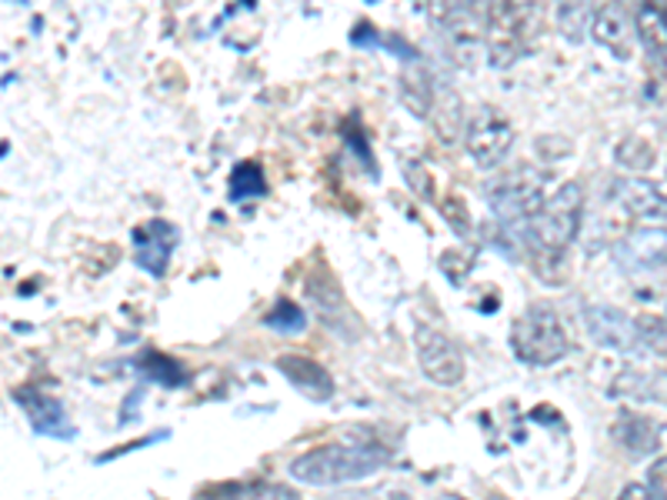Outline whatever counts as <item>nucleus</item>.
I'll return each instance as SVG.
<instances>
[{
    "instance_id": "obj_1",
    "label": "nucleus",
    "mask_w": 667,
    "mask_h": 500,
    "mask_svg": "<svg viewBox=\"0 0 667 500\" xmlns=\"http://www.w3.org/2000/svg\"><path fill=\"white\" fill-rule=\"evenodd\" d=\"M581 211H584V194L578 184H561V191H554L544 208L528 221L525 231V251L538 270L541 280L554 284L558 267H564V251L574 244L578 231H581Z\"/></svg>"
},
{
    "instance_id": "obj_2",
    "label": "nucleus",
    "mask_w": 667,
    "mask_h": 500,
    "mask_svg": "<svg viewBox=\"0 0 667 500\" xmlns=\"http://www.w3.org/2000/svg\"><path fill=\"white\" fill-rule=\"evenodd\" d=\"M391 454L378 444H324L290 460V477L310 487H338L378 474Z\"/></svg>"
},
{
    "instance_id": "obj_3",
    "label": "nucleus",
    "mask_w": 667,
    "mask_h": 500,
    "mask_svg": "<svg viewBox=\"0 0 667 500\" xmlns=\"http://www.w3.org/2000/svg\"><path fill=\"white\" fill-rule=\"evenodd\" d=\"M511 351L531 368H551L568 358L571 341L561 327V317L548 304H531L511 327Z\"/></svg>"
},
{
    "instance_id": "obj_4",
    "label": "nucleus",
    "mask_w": 667,
    "mask_h": 500,
    "mask_svg": "<svg viewBox=\"0 0 667 500\" xmlns=\"http://www.w3.org/2000/svg\"><path fill=\"white\" fill-rule=\"evenodd\" d=\"M464 147L477 167H497L515 147V127L497 107H477L464 124Z\"/></svg>"
},
{
    "instance_id": "obj_5",
    "label": "nucleus",
    "mask_w": 667,
    "mask_h": 500,
    "mask_svg": "<svg viewBox=\"0 0 667 500\" xmlns=\"http://www.w3.org/2000/svg\"><path fill=\"white\" fill-rule=\"evenodd\" d=\"M528 14L521 4H494L487 11V54L494 67H511L525 54Z\"/></svg>"
},
{
    "instance_id": "obj_6",
    "label": "nucleus",
    "mask_w": 667,
    "mask_h": 500,
    "mask_svg": "<svg viewBox=\"0 0 667 500\" xmlns=\"http://www.w3.org/2000/svg\"><path fill=\"white\" fill-rule=\"evenodd\" d=\"M431 14H434V21H441V38H444V47L451 51V57L460 67H474V61L484 47V31H480L477 14L467 8H457V4L434 8Z\"/></svg>"
},
{
    "instance_id": "obj_7",
    "label": "nucleus",
    "mask_w": 667,
    "mask_h": 500,
    "mask_svg": "<svg viewBox=\"0 0 667 500\" xmlns=\"http://www.w3.org/2000/svg\"><path fill=\"white\" fill-rule=\"evenodd\" d=\"M417 361L431 384L457 387L464 381V358H460L457 344L451 338H444L441 330H431V327L417 330Z\"/></svg>"
},
{
    "instance_id": "obj_8",
    "label": "nucleus",
    "mask_w": 667,
    "mask_h": 500,
    "mask_svg": "<svg viewBox=\"0 0 667 500\" xmlns=\"http://www.w3.org/2000/svg\"><path fill=\"white\" fill-rule=\"evenodd\" d=\"M614 260L624 274L660 270L667 264V227H637L614 244Z\"/></svg>"
},
{
    "instance_id": "obj_9",
    "label": "nucleus",
    "mask_w": 667,
    "mask_h": 500,
    "mask_svg": "<svg viewBox=\"0 0 667 500\" xmlns=\"http://www.w3.org/2000/svg\"><path fill=\"white\" fill-rule=\"evenodd\" d=\"M584 323H587L591 338H594L601 348H607V351H617V354H634V351H640L634 320H627V313L617 310V307L587 304V307H584Z\"/></svg>"
},
{
    "instance_id": "obj_10",
    "label": "nucleus",
    "mask_w": 667,
    "mask_h": 500,
    "mask_svg": "<svg viewBox=\"0 0 667 500\" xmlns=\"http://www.w3.org/2000/svg\"><path fill=\"white\" fill-rule=\"evenodd\" d=\"M591 34L601 47H607L617 61H631L634 57V41H637V24L634 14L624 4H604L594 21H591Z\"/></svg>"
},
{
    "instance_id": "obj_11",
    "label": "nucleus",
    "mask_w": 667,
    "mask_h": 500,
    "mask_svg": "<svg viewBox=\"0 0 667 500\" xmlns=\"http://www.w3.org/2000/svg\"><path fill=\"white\" fill-rule=\"evenodd\" d=\"M274 368H277L307 401L327 404V401L334 397V377H330L317 361H310V358H304V354H280V358L274 361Z\"/></svg>"
},
{
    "instance_id": "obj_12",
    "label": "nucleus",
    "mask_w": 667,
    "mask_h": 500,
    "mask_svg": "<svg viewBox=\"0 0 667 500\" xmlns=\"http://www.w3.org/2000/svg\"><path fill=\"white\" fill-rule=\"evenodd\" d=\"M304 294L310 300V307L320 313V320L327 327H345V323H354V313L338 287V280H334L327 270H314L307 280H304Z\"/></svg>"
},
{
    "instance_id": "obj_13",
    "label": "nucleus",
    "mask_w": 667,
    "mask_h": 500,
    "mask_svg": "<svg viewBox=\"0 0 667 500\" xmlns=\"http://www.w3.org/2000/svg\"><path fill=\"white\" fill-rule=\"evenodd\" d=\"M178 227L167 221H147V227L137 231V264L160 277L167 270V260H171L174 247H178Z\"/></svg>"
},
{
    "instance_id": "obj_14",
    "label": "nucleus",
    "mask_w": 667,
    "mask_h": 500,
    "mask_svg": "<svg viewBox=\"0 0 667 500\" xmlns=\"http://www.w3.org/2000/svg\"><path fill=\"white\" fill-rule=\"evenodd\" d=\"M14 397H18V404L24 407V414L31 417V424H34V430H38V434H51V437H74V427L67 424L64 407H61L57 401L44 397V394H41V391H34V387H21Z\"/></svg>"
},
{
    "instance_id": "obj_15",
    "label": "nucleus",
    "mask_w": 667,
    "mask_h": 500,
    "mask_svg": "<svg viewBox=\"0 0 667 500\" xmlns=\"http://www.w3.org/2000/svg\"><path fill=\"white\" fill-rule=\"evenodd\" d=\"M198 500H300V493L287 483H271V480H227V483H211L198 490Z\"/></svg>"
},
{
    "instance_id": "obj_16",
    "label": "nucleus",
    "mask_w": 667,
    "mask_h": 500,
    "mask_svg": "<svg viewBox=\"0 0 667 500\" xmlns=\"http://www.w3.org/2000/svg\"><path fill=\"white\" fill-rule=\"evenodd\" d=\"M617 201L634 217H644V221H664L667 217V194L650 181H640V178L621 181L617 184Z\"/></svg>"
},
{
    "instance_id": "obj_17",
    "label": "nucleus",
    "mask_w": 667,
    "mask_h": 500,
    "mask_svg": "<svg viewBox=\"0 0 667 500\" xmlns=\"http://www.w3.org/2000/svg\"><path fill=\"white\" fill-rule=\"evenodd\" d=\"M634 24H637V41L644 44V51L667 67V11L654 4H640L634 14Z\"/></svg>"
},
{
    "instance_id": "obj_18",
    "label": "nucleus",
    "mask_w": 667,
    "mask_h": 500,
    "mask_svg": "<svg viewBox=\"0 0 667 500\" xmlns=\"http://www.w3.org/2000/svg\"><path fill=\"white\" fill-rule=\"evenodd\" d=\"M434 97H437V81L431 77L427 67L414 64L401 74V100L411 114L417 117H431V107H434Z\"/></svg>"
},
{
    "instance_id": "obj_19",
    "label": "nucleus",
    "mask_w": 667,
    "mask_h": 500,
    "mask_svg": "<svg viewBox=\"0 0 667 500\" xmlns=\"http://www.w3.org/2000/svg\"><path fill=\"white\" fill-rule=\"evenodd\" d=\"M434 130H437V140L451 143L457 137H464V124H467V114H464V104L460 97L451 91V87H437V97H434Z\"/></svg>"
},
{
    "instance_id": "obj_20",
    "label": "nucleus",
    "mask_w": 667,
    "mask_h": 500,
    "mask_svg": "<svg viewBox=\"0 0 667 500\" xmlns=\"http://www.w3.org/2000/svg\"><path fill=\"white\" fill-rule=\"evenodd\" d=\"M614 397H634V401H660L667 404V374H644V371H624L617 384L611 387Z\"/></svg>"
},
{
    "instance_id": "obj_21",
    "label": "nucleus",
    "mask_w": 667,
    "mask_h": 500,
    "mask_svg": "<svg viewBox=\"0 0 667 500\" xmlns=\"http://www.w3.org/2000/svg\"><path fill=\"white\" fill-rule=\"evenodd\" d=\"M614 437H617L627 450H634V454H654L657 444H660L657 427H654L647 417H637V414L621 417V421L614 424Z\"/></svg>"
},
{
    "instance_id": "obj_22",
    "label": "nucleus",
    "mask_w": 667,
    "mask_h": 500,
    "mask_svg": "<svg viewBox=\"0 0 667 500\" xmlns=\"http://www.w3.org/2000/svg\"><path fill=\"white\" fill-rule=\"evenodd\" d=\"M231 201H251V198H264L267 194V178H264V167L257 160H241L231 181H227Z\"/></svg>"
},
{
    "instance_id": "obj_23",
    "label": "nucleus",
    "mask_w": 667,
    "mask_h": 500,
    "mask_svg": "<svg viewBox=\"0 0 667 500\" xmlns=\"http://www.w3.org/2000/svg\"><path fill=\"white\" fill-rule=\"evenodd\" d=\"M634 330H637L640 351H650L654 358L667 361V317H660V313H640L634 320Z\"/></svg>"
},
{
    "instance_id": "obj_24",
    "label": "nucleus",
    "mask_w": 667,
    "mask_h": 500,
    "mask_svg": "<svg viewBox=\"0 0 667 500\" xmlns=\"http://www.w3.org/2000/svg\"><path fill=\"white\" fill-rule=\"evenodd\" d=\"M137 368H140L150 381H157V384H163V387H181V384H184L181 364H174L171 358H163V354H157V351H147V354L137 361Z\"/></svg>"
},
{
    "instance_id": "obj_25",
    "label": "nucleus",
    "mask_w": 667,
    "mask_h": 500,
    "mask_svg": "<svg viewBox=\"0 0 667 500\" xmlns=\"http://www.w3.org/2000/svg\"><path fill=\"white\" fill-rule=\"evenodd\" d=\"M654 160H657V150L644 137H627L617 147V163L627 167V171H647V167H654Z\"/></svg>"
},
{
    "instance_id": "obj_26",
    "label": "nucleus",
    "mask_w": 667,
    "mask_h": 500,
    "mask_svg": "<svg viewBox=\"0 0 667 500\" xmlns=\"http://www.w3.org/2000/svg\"><path fill=\"white\" fill-rule=\"evenodd\" d=\"M594 8L591 4H564L561 11H558V28H561V34L568 38V41H584V31L591 28V21H594Z\"/></svg>"
},
{
    "instance_id": "obj_27",
    "label": "nucleus",
    "mask_w": 667,
    "mask_h": 500,
    "mask_svg": "<svg viewBox=\"0 0 667 500\" xmlns=\"http://www.w3.org/2000/svg\"><path fill=\"white\" fill-rule=\"evenodd\" d=\"M264 327L280 330V333H300V330L307 327V313H304L294 300L280 297V300L274 304V310L264 317Z\"/></svg>"
},
{
    "instance_id": "obj_28",
    "label": "nucleus",
    "mask_w": 667,
    "mask_h": 500,
    "mask_svg": "<svg viewBox=\"0 0 667 500\" xmlns=\"http://www.w3.org/2000/svg\"><path fill=\"white\" fill-rule=\"evenodd\" d=\"M441 214L447 217V224H451L457 234H467V231H470V211H467V204H464L460 194H447V198L441 201Z\"/></svg>"
},
{
    "instance_id": "obj_29",
    "label": "nucleus",
    "mask_w": 667,
    "mask_h": 500,
    "mask_svg": "<svg viewBox=\"0 0 667 500\" xmlns=\"http://www.w3.org/2000/svg\"><path fill=\"white\" fill-rule=\"evenodd\" d=\"M404 174H407V181H411V188L424 198V201H434V181H431V174L424 171V163L421 160H407L404 163Z\"/></svg>"
},
{
    "instance_id": "obj_30",
    "label": "nucleus",
    "mask_w": 667,
    "mask_h": 500,
    "mask_svg": "<svg viewBox=\"0 0 667 500\" xmlns=\"http://www.w3.org/2000/svg\"><path fill=\"white\" fill-rule=\"evenodd\" d=\"M647 483L667 500V457H657L654 464H650V470H647Z\"/></svg>"
},
{
    "instance_id": "obj_31",
    "label": "nucleus",
    "mask_w": 667,
    "mask_h": 500,
    "mask_svg": "<svg viewBox=\"0 0 667 500\" xmlns=\"http://www.w3.org/2000/svg\"><path fill=\"white\" fill-rule=\"evenodd\" d=\"M617 500H664L650 483H627L621 493H617Z\"/></svg>"
},
{
    "instance_id": "obj_32",
    "label": "nucleus",
    "mask_w": 667,
    "mask_h": 500,
    "mask_svg": "<svg viewBox=\"0 0 667 500\" xmlns=\"http://www.w3.org/2000/svg\"><path fill=\"white\" fill-rule=\"evenodd\" d=\"M354 44H361V47H378V44H384V38H381L371 24H358V28H354Z\"/></svg>"
},
{
    "instance_id": "obj_33",
    "label": "nucleus",
    "mask_w": 667,
    "mask_h": 500,
    "mask_svg": "<svg viewBox=\"0 0 667 500\" xmlns=\"http://www.w3.org/2000/svg\"><path fill=\"white\" fill-rule=\"evenodd\" d=\"M437 500H467V497H460V493H441Z\"/></svg>"
}]
</instances>
